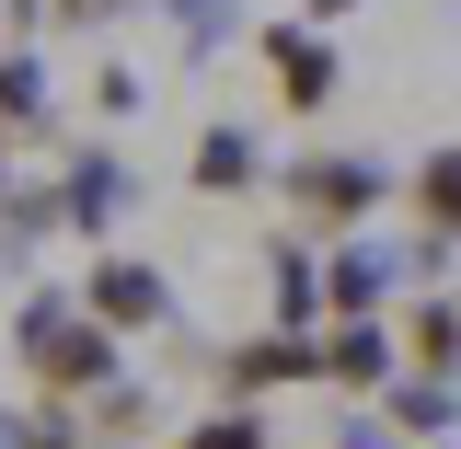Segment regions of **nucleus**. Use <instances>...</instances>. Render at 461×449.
I'll use <instances>...</instances> for the list:
<instances>
[{
    "label": "nucleus",
    "instance_id": "nucleus-1",
    "mask_svg": "<svg viewBox=\"0 0 461 449\" xmlns=\"http://www.w3.org/2000/svg\"><path fill=\"white\" fill-rule=\"evenodd\" d=\"M115 346H127V335H115V323H93L81 300H23V323H12V357L35 369V392H47V403L104 392L115 369H127Z\"/></svg>",
    "mask_w": 461,
    "mask_h": 449
},
{
    "label": "nucleus",
    "instance_id": "nucleus-2",
    "mask_svg": "<svg viewBox=\"0 0 461 449\" xmlns=\"http://www.w3.org/2000/svg\"><path fill=\"white\" fill-rule=\"evenodd\" d=\"M288 208H300V230L346 242V230H369L393 208V173L369 162V150H300V162H288Z\"/></svg>",
    "mask_w": 461,
    "mask_h": 449
},
{
    "label": "nucleus",
    "instance_id": "nucleus-3",
    "mask_svg": "<svg viewBox=\"0 0 461 449\" xmlns=\"http://www.w3.org/2000/svg\"><path fill=\"white\" fill-rule=\"evenodd\" d=\"M254 69H266V93H277V115H323L346 93V58H335V23H254Z\"/></svg>",
    "mask_w": 461,
    "mask_h": 449
},
{
    "label": "nucleus",
    "instance_id": "nucleus-4",
    "mask_svg": "<svg viewBox=\"0 0 461 449\" xmlns=\"http://www.w3.org/2000/svg\"><path fill=\"white\" fill-rule=\"evenodd\" d=\"M208 381H220V403H266V392H288V381H323V335H312V323L242 335L230 357H208Z\"/></svg>",
    "mask_w": 461,
    "mask_h": 449
},
{
    "label": "nucleus",
    "instance_id": "nucleus-5",
    "mask_svg": "<svg viewBox=\"0 0 461 449\" xmlns=\"http://www.w3.org/2000/svg\"><path fill=\"white\" fill-rule=\"evenodd\" d=\"M403 369V335L381 323V311H357V323H323V392L346 403H381V381Z\"/></svg>",
    "mask_w": 461,
    "mask_h": 449
},
{
    "label": "nucleus",
    "instance_id": "nucleus-6",
    "mask_svg": "<svg viewBox=\"0 0 461 449\" xmlns=\"http://www.w3.org/2000/svg\"><path fill=\"white\" fill-rule=\"evenodd\" d=\"M81 311L93 323H115V335H150V323H173V288L139 265V254H104L93 277H81Z\"/></svg>",
    "mask_w": 461,
    "mask_h": 449
},
{
    "label": "nucleus",
    "instance_id": "nucleus-7",
    "mask_svg": "<svg viewBox=\"0 0 461 449\" xmlns=\"http://www.w3.org/2000/svg\"><path fill=\"white\" fill-rule=\"evenodd\" d=\"M381 415H393V438H450L461 427V369H393Z\"/></svg>",
    "mask_w": 461,
    "mask_h": 449
},
{
    "label": "nucleus",
    "instance_id": "nucleus-8",
    "mask_svg": "<svg viewBox=\"0 0 461 449\" xmlns=\"http://www.w3.org/2000/svg\"><path fill=\"white\" fill-rule=\"evenodd\" d=\"M185 184H196V196H254V184H266V150H254V127H196V162H185Z\"/></svg>",
    "mask_w": 461,
    "mask_h": 449
},
{
    "label": "nucleus",
    "instance_id": "nucleus-9",
    "mask_svg": "<svg viewBox=\"0 0 461 449\" xmlns=\"http://www.w3.org/2000/svg\"><path fill=\"white\" fill-rule=\"evenodd\" d=\"M58 208H69V230H81V242H104L115 208H127V162H115V150H81V162L58 173Z\"/></svg>",
    "mask_w": 461,
    "mask_h": 449
},
{
    "label": "nucleus",
    "instance_id": "nucleus-10",
    "mask_svg": "<svg viewBox=\"0 0 461 449\" xmlns=\"http://www.w3.org/2000/svg\"><path fill=\"white\" fill-rule=\"evenodd\" d=\"M403 369H461V288H403Z\"/></svg>",
    "mask_w": 461,
    "mask_h": 449
},
{
    "label": "nucleus",
    "instance_id": "nucleus-11",
    "mask_svg": "<svg viewBox=\"0 0 461 449\" xmlns=\"http://www.w3.org/2000/svg\"><path fill=\"white\" fill-rule=\"evenodd\" d=\"M403 208H415V230L438 254H461V150H427V162L403 173Z\"/></svg>",
    "mask_w": 461,
    "mask_h": 449
},
{
    "label": "nucleus",
    "instance_id": "nucleus-12",
    "mask_svg": "<svg viewBox=\"0 0 461 449\" xmlns=\"http://www.w3.org/2000/svg\"><path fill=\"white\" fill-rule=\"evenodd\" d=\"M58 115V93H47V58L35 47H0V139H35Z\"/></svg>",
    "mask_w": 461,
    "mask_h": 449
},
{
    "label": "nucleus",
    "instance_id": "nucleus-13",
    "mask_svg": "<svg viewBox=\"0 0 461 449\" xmlns=\"http://www.w3.org/2000/svg\"><path fill=\"white\" fill-rule=\"evenodd\" d=\"M266 288H277V323H312L323 335V254L312 242H277L266 254Z\"/></svg>",
    "mask_w": 461,
    "mask_h": 449
},
{
    "label": "nucleus",
    "instance_id": "nucleus-14",
    "mask_svg": "<svg viewBox=\"0 0 461 449\" xmlns=\"http://www.w3.org/2000/svg\"><path fill=\"white\" fill-rule=\"evenodd\" d=\"M81 438H93V449H127V438H150V392H139V381L115 369L104 392H81Z\"/></svg>",
    "mask_w": 461,
    "mask_h": 449
},
{
    "label": "nucleus",
    "instance_id": "nucleus-15",
    "mask_svg": "<svg viewBox=\"0 0 461 449\" xmlns=\"http://www.w3.org/2000/svg\"><path fill=\"white\" fill-rule=\"evenodd\" d=\"M47 230H69V208H58V184H23V173H12V196H0V242H12V254H35Z\"/></svg>",
    "mask_w": 461,
    "mask_h": 449
},
{
    "label": "nucleus",
    "instance_id": "nucleus-16",
    "mask_svg": "<svg viewBox=\"0 0 461 449\" xmlns=\"http://www.w3.org/2000/svg\"><path fill=\"white\" fill-rule=\"evenodd\" d=\"M173 449H277V438H266V415H254V403H220V415H196Z\"/></svg>",
    "mask_w": 461,
    "mask_h": 449
},
{
    "label": "nucleus",
    "instance_id": "nucleus-17",
    "mask_svg": "<svg viewBox=\"0 0 461 449\" xmlns=\"http://www.w3.org/2000/svg\"><path fill=\"white\" fill-rule=\"evenodd\" d=\"M12 449H93L81 438V403H35V415L12 427Z\"/></svg>",
    "mask_w": 461,
    "mask_h": 449
},
{
    "label": "nucleus",
    "instance_id": "nucleus-18",
    "mask_svg": "<svg viewBox=\"0 0 461 449\" xmlns=\"http://www.w3.org/2000/svg\"><path fill=\"white\" fill-rule=\"evenodd\" d=\"M162 12H173V23H185V47H196V58L220 47L230 23H242V12H230V0H162Z\"/></svg>",
    "mask_w": 461,
    "mask_h": 449
},
{
    "label": "nucleus",
    "instance_id": "nucleus-19",
    "mask_svg": "<svg viewBox=\"0 0 461 449\" xmlns=\"http://www.w3.org/2000/svg\"><path fill=\"white\" fill-rule=\"evenodd\" d=\"M47 23H104V12H127V0H35Z\"/></svg>",
    "mask_w": 461,
    "mask_h": 449
},
{
    "label": "nucleus",
    "instance_id": "nucleus-20",
    "mask_svg": "<svg viewBox=\"0 0 461 449\" xmlns=\"http://www.w3.org/2000/svg\"><path fill=\"white\" fill-rule=\"evenodd\" d=\"M335 449H393V415H357V427H346Z\"/></svg>",
    "mask_w": 461,
    "mask_h": 449
},
{
    "label": "nucleus",
    "instance_id": "nucleus-21",
    "mask_svg": "<svg viewBox=\"0 0 461 449\" xmlns=\"http://www.w3.org/2000/svg\"><path fill=\"white\" fill-rule=\"evenodd\" d=\"M23 23H35V0H0V35H23Z\"/></svg>",
    "mask_w": 461,
    "mask_h": 449
},
{
    "label": "nucleus",
    "instance_id": "nucleus-22",
    "mask_svg": "<svg viewBox=\"0 0 461 449\" xmlns=\"http://www.w3.org/2000/svg\"><path fill=\"white\" fill-rule=\"evenodd\" d=\"M346 12H357V0H312V23H346Z\"/></svg>",
    "mask_w": 461,
    "mask_h": 449
},
{
    "label": "nucleus",
    "instance_id": "nucleus-23",
    "mask_svg": "<svg viewBox=\"0 0 461 449\" xmlns=\"http://www.w3.org/2000/svg\"><path fill=\"white\" fill-rule=\"evenodd\" d=\"M0 196H12V139H0Z\"/></svg>",
    "mask_w": 461,
    "mask_h": 449
},
{
    "label": "nucleus",
    "instance_id": "nucleus-24",
    "mask_svg": "<svg viewBox=\"0 0 461 449\" xmlns=\"http://www.w3.org/2000/svg\"><path fill=\"white\" fill-rule=\"evenodd\" d=\"M0 449H12V427H0Z\"/></svg>",
    "mask_w": 461,
    "mask_h": 449
},
{
    "label": "nucleus",
    "instance_id": "nucleus-25",
    "mask_svg": "<svg viewBox=\"0 0 461 449\" xmlns=\"http://www.w3.org/2000/svg\"><path fill=\"white\" fill-rule=\"evenodd\" d=\"M427 449H450V438H427Z\"/></svg>",
    "mask_w": 461,
    "mask_h": 449
}]
</instances>
